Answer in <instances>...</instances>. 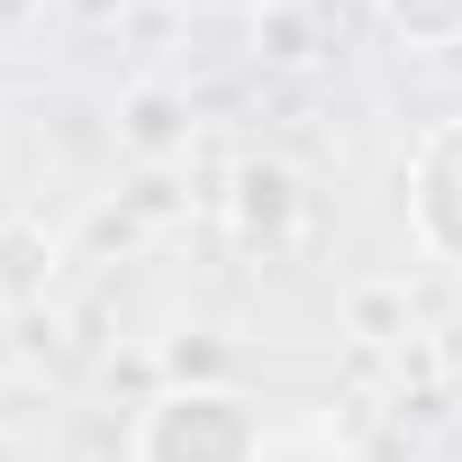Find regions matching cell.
Instances as JSON below:
<instances>
[{"mask_svg": "<svg viewBox=\"0 0 462 462\" xmlns=\"http://www.w3.org/2000/svg\"><path fill=\"white\" fill-rule=\"evenodd\" d=\"M136 462H263V408L226 381H172L136 408Z\"/></svg>", "mask_w": 462, "mask_h": 462, "instance_id": "cell-1", "label": "cell"}, {"mask_svg": "<svg viewBox=\"0 0 462 462\" xmlns=\"http://www.w3.org/2000/svg\"><path fill=\"white\" fill-rule=\"evenodd\" d=\"M408 226H417V245L435 263L462 273V109L435 118L408 154Z\"/></svg>", "mask_w": 462, "mask_h": 462, "instance_id": "cell-2", "label": "cell"}, {"mask_svg": "<svg viewBox=\"0 0 462 462\" xmlns=\"http://www.w3.org/2000/svg\"><path fill=\"white\" fill-rule=\"evenodd\" d=\"M226 226H236V245L282 254L300 236V181L282 163H236V181H226Z\"/></svg>", "mask_w": 462, "mask_h": 462, "instance_id": "cell-3", "label": "cell"}, {"mask_svg": "<svg viewBox=\"0 0 462 462\" xmlns=\"http://www.w3.org/2000/svg\"><path fill=\"white\" fill-rule=\"evenodd\" d=\"M372 19L408 55H453L462 46V0H372Z\"/></svg>", "mask_w": 462, "mask_h": 462, "instance_id": "cell-4", "label": "cell"}, {"mask_svg": "<svg viewBox=\"0 0 462 462\" xmlns=\"http://www.w3.org/2000/svg\"><path fill=\"white\" fill-rule=\"evenodd\" d=\"M336 318H345V336H363V345H399L408 327H417V300H408V282H354L345 300H336Z\"/></svg>", "mask_w": 462, "mask_h": 462, "instance_id": "cell-5", "label": "cell"}, {"mask_svg": "<svg viewBox=\"0 0 462 462\" xmlns=\"http://www.w3.org/2000/svg\"><path fill=\"white\" fill-rule=\"evenodd\" d=\"M172 118H181L172 91H136V100H127V145H136V154H172V145H181Z\"/></svg>", "mask_w": 462, "mask_h": 462, "instance_id": "cell-6", "label": "cell"}, {"mask_svg": "<svg viewBox=\"0 0 462 462\" xmlns=\"http://www.w3.org/2000/svg\"><path fill=\"white\" fill-rule=\"evenodd\" d=\"M0 309H10V282H0Z\"/></svg>", "mask_w": 462, "mask_h": 462, "instance_id": "cell-7", "label": "cell"}]
</instances>
